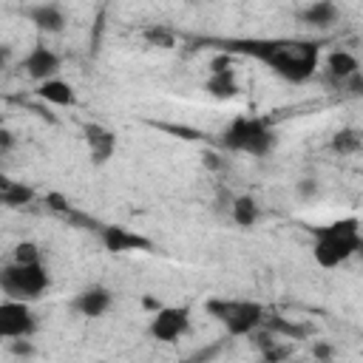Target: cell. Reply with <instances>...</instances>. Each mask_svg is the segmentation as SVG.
Wrapping results in <instances>:
<instances>
[{"instance_id": "1", "label": "cell", "mask_w": 363, "mask_h": 363, "mask_svg": "<svg viewBox=\"0 0 363 363\" xmlns=\"http://www.w3.org/2000/svg\"><path fill=\"white\" fill-rule=\"evenodd\" d=\"M227 54H247L269 65L289 82H306L320 57V45L312 40H230Z\"/></svg>"}, {"instance_id": "2", "label": "cell", "mask_w": 363, "mask_h": 363, "mask_svg": "<svg viewBox=\"0 0 363 363\" xmlns=\"http://www.w3.org/2000/svg\"><path fill=\"white\" fill-rule=\"evenodd\" d=\"M315 247H312V255L320 267L332 269V267H340L346 264L360 247H363V238H360V218L357 216H346V218H337L326 227H315Z\"/></svg>"}, {"instance_id": "3", "label": "cell", "mask_w": 363, "mask_h": 363, "mask_svg": "<svg viewBox=\"0 0 363 363\" xmlns=\"http://www.w3.org/2000/svg\"><path fill=\"white\" fill-rule=\"evenodd\" d=\"M207 315L221 320L227 335L247 337L252 329L264 323V306L258 301H230V298H210L204 303Z\"/></svg>"}, {"instance_id": "4", "label": "cell", "mask_w": 363, "mask_h": 363, "mask_svg": "<svg viewBox=\"0 0 363 363\" xmlns=\"http://www.w3.org/2000/svg\"><path fill=\"white\" fill-rule=\"evenodd\" d=\"M48 272L43 267V261H34V264H17L11 261L9 267L0 269V289L6 298H14V301H37L45 289H48Z\"/></svg>"}, {"instance_id": "5", "label": "cell", "mask_w": 363, "mask_h": 363, "mask_svg": "<svg viewBox=\"0 0 363 363\" xmlns=\"http://www.w3.org/2000/svg\"><path fill=\"white\" fill-rule=\"evenodd\" d=\"M37 332V318L28 301L6 298L0 303V337H31Z\"/></svg>"}, {"instance_id": "6", "label": "cell", "mask_w": 363, "mask_h": 363, "mask_svg": "<svg viewBox=\"0 0 363 363\" xmlns=\"http://www.w3.org/2000/svg\"><path fill=\"white\" fill-rule=\"evenodd\" d=\"M190 329V312L187 306H159L150 318V337L159 343H173Z\"/></svg>"}, {"instance_id": "7", "label": "cell", "mask_w": 363, "mask_h": 363, "mask_svg": "<svg viewBox=\"0 0 363 363\" xmlns=\"http://www.w3.org/2000/svg\"><path fill=\"white\" fill-rule=\"evenodd\" d=\"M99 241L108 252H130V250H150L153 241L139 235V233H130L128 227H119V224H105L99 227Z\"/></svg>"}, {"instance_id": "8", "label": "cell", "mask_w": 363, "mask_h": 363, "mask_svg": "<svg viewBox=\"0 0 363 363\" xmlns=\"http://www.w3.org/2000/svg\"><path fill=\"white\" fill-rule=\"evenodd\" d=\"M111 303H113L111 289L102 286V284H94V286H85L82 292L74 295L71 309L77 315H82V318H99V315H105L111 309Z\"/></svg>"}, {"instance_id": "9", "label": "cell", "mask_w": 363, "mask_h": 363, "mask_svg": "<svg viewBox=\"0 0 363 363\" xmlns=\"http://www.w3.org/2000/svg\"><path fill=\"white\" fill-rule=\"evenodd\" d=\"M82 136H85V145H88V153H91V162L94 164H105L113 150H116V133L108 130L105 125L99 122H91L82 128Z\"/></svg>"}, {"instance_id": "10", "label": "cell", "mask_w": 363, "mask_h": 363, "mask_svg": "<svg viewBox=\"0 0 363 363\" xmlns=\"http://www.w3.org/2000/svg\"><path fill=\"white\" fill-rule=\"evenodd\" d=\"M20 68H23L34 82H43V79H48V77H57V71H60V57H57L51 48H45V45H34V48L23 57Z\"/></svg>"}, {"instance_id": "11", "label": "cell", "mask_w": 363, "mask_h": 363, "mask_svg": "<svg viewBox=\"0 0 363 363\" xmlns=\"http://www.w3.org/2000/svg\"><path fill=\"white\" fill-rule=\"evenodd\" d=\"M26 17H28V23H34L37 31H45V34H60L68 23L62 6H57V3H37V6L26 9Z\"/></svg>"}, {"instance_id": "12", "label": "cell", "mask_w": 363, "mask_h": 363, "mask_svg": "<svg viewBox=\"0 0 363 363\" xmlns=\"http://www.w3.org/2000/svg\"><path fill=\"white\" fill-rule=\"evenodd\" d=\"M37 96L43 102H51L57 108H74L77 105V91L71 82L60 79V77H48L43 82H37Z\"/></svg>"}, {"instance_id": "13", "label": "cell", "mask_w": 363, "mask_h": 363, "mask_svg": "<svg viewBox=\"0 0 363 363\" xmlns=\"http://www.w3.org/2000/svg\"><path fill=\"white\" fill-rule=\"evenodd\" d=\"M272 147H275V130L264 119L250 116V133H247L244 153H250V156H267Z\"/></svg>"}, {"instance_id": "14", "label": "cell", "mask_w": 363, "mask_h": 363, "mask_svg": "<svg viewBox=\"0 0 363 363\" xmlns=\"http://www.w3.org/2000/svg\"><path fill=\"white\" fill-rule=\"evenodd\" d=\"M298 17L309 26H318V28H329L332 23H337V6L332 0H315L309 3L306 9L298 11Z\"/></svg>"}, {"instance_id": "15", "label": "cell", "mask_w": 363, "mask_h": 363, "mask_svg": "<svg viewBox=\"0 0 363 363\" xmlns=\"http://www.w3.org/2000/svg\"><path fill=\"white\" fill-rule=\"evenodd\" d=\"M204 91L216 99H233L238 94V82H235V71L233 68H224V71H210L207 82H204Z\"/></svg>"}, {"instance_id": "16", "label": "cell", "mask_w": 363, "mask_h": 363, "mask_svg": "<svg viewBox=\"0 0 363 363\" xmlns=\"http://www.w3.org/2000/svg\"><path fill=\"white\" fill-rule=\"evenodd\" d=\"M354 71H360V62H357V57L354 54H349V51H343V48H337V51H332L329 57H326V74L340 85L349 74H354Z\"/></svg>"}, {"instance_id": "17", "label": "cell", "mask_w": 363, "mask_h": 363, "mask_svg": "<svg viewBox=\"0 0 363 363\" xmlns=\"http://www.w3.org/2000/svg\"><path fill=\"white\" fill-rule=\"evenodd\" d=\"M258 216H261V210H258V201L252 196H235L230 201V218L238 227H244V230L255 227L258 224Z\"/></svg>"}, {"instance_id": "18", "label": "cell", "mask_w": 363, "mask_h": 363, "mask_svg": "<svg viewBox=\"0 0 363 363\" xmlns=\"http://www.w3.org/2000/svg\"><path fill=\"white\" fill-rule=\"evenodd\" d=\"M247 133H250V116H235L224 133H221V145L227 150H241L244 153V145H247Z\"/></svg>"}, {"instance_id": "19", "label": "cell", "mask_w": 363, "mask_h": 363, "mask_svg": "<svg viewBox=\"0 0 363 363\" xmlns=\"http://www.w3.org/2000/svg\"><path fill=\"white\" fill-rule=\"evenodd\" d=\"M261 326H267L272 335H278V337H289V340H303L306 332H309V326L292 323V320H286V318H281V315H272V318L264 315V323H261Z\"/></svg>"}, {"instance_id": "20", "label": "cell", "mask_w": 363, "mask_h": 363, "mask_svg": "<svg viewBox=\"0 0 363 363\" xmlns=\"http://www.w3.org/2000/svg\"><path fill=\"white\" fill-rule=\"evenodd\" d=\"M329 147H332L335 153H340V156L357 153V150H360V130H357V128H340V130L332 136Z\"/></svg>"}, {"instance_id": "21", "label": "cell", "mask_w": 363, "mask_h": 363, "mask_svg": "<svg viewBox=\"0 0 363 363\" xmlns=\"http://www.w3.org/2000/svg\"><path fill=\"white\" fill-rule=\"evenodd\" d=\"M31 201H34V190L23 182H11L9 187L0 190V204H6V207H23Z\"/></svg>"}, {"instance_id": "22", "label": "cell", "mask_w": 363, "mask_h": 363, "mask_svg": "<svg viewBox=\"0 0 363 363\" xmlns=\"http://www.w3.org/2000/svg\"><path fill=\"white\" fill-rule=\"evenodd\" d=\"M142 37H145L150 45H159V48H173V45H176L173 31H167V28H162V26H147V28L142 31Z\"/></svg>"}, {"instance_id": "23", "label": "cell", "mask_w": 363, "mask_h": 363, "mask_svg": "<svg viewBox=\"0 0 363 363\" xmlns=\"http://www.w3.org/2000/svg\"><path fill=\"white\" fill-rule=\"evenodd\" d=\"M14 261L17 264H34V261H40V247L34 241H20L14 247Z\"/></svg>"}, {"instance_id": "24", "label": "cell", "mask_w": 363, "mask_h": 363, "mask_svg": "<svg viewBox=\"0 0 363 363\" xmlns=\"http://www.w3.org/2000/svg\"><path fill=\"white\" fill-rule=\"evenodd\" d=\"M261 357L264 360H284V357H289V349L286 346H281V340H275V343H269L267 349H261Z\"/></svg>"}, {"instance_id": "25", "label": "cell", "mask_w": 363, "mask_h": 363, "mask_svg": "<svg viewBox=\"0 0 363 363\" xmlns=\"http://www.w3.org/2000/svg\"><path fill=\"white\" fill-rule=\"evenodd\" d=\"M45 204H48L51 210L62 213V216H68V213H71V204H68V199H65V196H60V193H48V196H45Z\"/></svg>"}, {"instance_id": "26", "label": "cell", "mask_w": 363, "mask_h": 363, "mask_svg": "<svg viewBox=\"0 0 363 363\" xmlns=\"http://www.w3.org/2000/svg\"><path fill=\"white\" fill-rule=\"evenodd\" d=\"M11 354H20V357H28V354H34V346H31V340L28 337H11Z\"/></svg>"}, {"instance_id": "27", "label": "cell", "mask_w": 363, "mask_h": 363, "mask_svg": "<svg viewBox=\"0 0 363 363\" xmlns=\"http://www.w3.org/2000/svg\"><path fill=\"white\" fill-rule=\"evenodd\" d=\"M201 162H204L207 170H221V167H224V162H221V156H218L216 150H204V153H201Z\"/></svg>"}, {"instance_id": "28", "label": "cell", "mask_w": 363, "mask_h": 363, "mask_svg": "<svg viewBox=\"0 0 363 363\" xmlns=\"http://www.w3.org/2000/svg\"><path fill=\"white\" fill-rule=\"evenodd\" d=\"M312 354H315L318 360H332V357H335V349H332L326 340H318V343L312 346Z\"/></svg>"}, {"instance_id": "29", "label": "cell", "mask_w": 363, "mask_h": 363, "mask_svg": "<svg viewBox=\"0 0 363 363\" xmlns=\"http://www.w3.org/2000/svg\"><path fill=\"white\" fill-rule=\"evenodd\" d=\"M14 133L9 130V128H0V153H9L11 147H14Z\"/></svg>"}, {"instance_id": "30", "label": "cell", "mask_w": 363, "mask_h": 363, "mask_svg": "<svg viewBox=\"0 0 363 363\" xmlns=\"http://www.w3.org/2000/svg\"><path fill=\"white\" fill-rule=\"evenodd\" d=\"M298 193H301L303 199L315 196V193H318V182H315V179H303V182H298Z\"/></svg>"}, {"instance_id": "31", "label": "cell", "mask_w": 363, "mask_h": 363, "mask_svg": "<svg viewBox=\"0 0 363 363\" xmlns=\"http://www.w3.org/2000/svg\"><path fill=\"white\" fill-rule=\"evenodd\" d=\"M230 60H233V57H230L227 51L218 54V57H213V60H210V71H224V68H230Z\"/></svg>"}, {"instance_id": "32", "label": "cell", "mask_w": 363, "mask_h": 363, "mask_svg": "<svg viewBox=\"0 0 363 363\" xmlns=\"http://www.w3.org/2000/svg\"><path fill=\"white\" fill-rule=\"evenodd\" d=\"M9 57H11V48H9V45H0V68H6Z\"/></svg>"}, {"instance_id": "33", "label": "cell", "mask_w": 363, "mask_h": 363, "mask_svg": "<svg viewBox=\"0 0 363 363\" xmlns=\"http://www.w3.org/2000/svg\"><path fill=\"white\" fill-rule=\"evenodd\" d=\"M142 303H145V306H147V309H153V312H156V309H159V306H162V303H159V301H156V298H150V295H145V298H142Z\"/></svg>"}, {"instance_id": "34", "label": "cell", "mask_w": 363, "mask_h": 363, "mask_svg": "<svg viewBox=\"0 0 363 363\" xmlns=\"http://www.w3.org/2000/svg\"><path fill=\"white\" fill-rule=\"evenodd\" d=\"M11 182H14V179H9V176H6V173H0V190H3V187H9V184H11Z\"/></svg>"}]
</instances>
